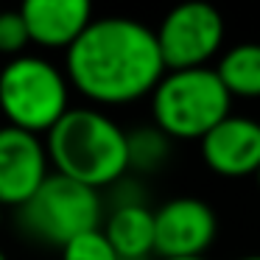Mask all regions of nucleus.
Returning a JSON list of instances; mask_svg holds the SVG:
<instances>
[{
	"instance_id": "obj_4",
	"label": "nucleus",
	"mask_w": 260,
	"mask_h": 260,
	"mask_svg": "<svg viewBox=\"0 0 260 260\" xmlns=\"http://www.w3.org/2000/svg\"><path fill=\"white\" fill-rule=\"evenodd\" d=\"M68 109V79L53 62L23 53L0 70V112L9 126L48 135Z\"/></svg>"
},
{
	"instance_id": "obj_7",
	"label": "nucleus",
	"mask_w": 260,
	"mask_h": 260,
	"mask_svg": "<svg viewBox=\"0 0 260 260\" xmlns=\"http://www.w3.org/2000/svg\"><path fill=\"white\" fill-rule=\"evenodd\" d=\"M218 218L204 199L176 196L154 213V257H204Z\"/></svg>"
},
{
	"instance_id": "obj_14",
	"label": "nucleus",
	"mask_w": 260,
	"mask_h": 260,
	"mask_svg": "<svg viewBox=\"0 0 260 260\" xmlns=\"http://www.w3.org/2000/svg\"><path fill=\"white\" fill-rule=\"evenodd\" d=\"M62 260H120L115 254L112 243L107 241L104 230H90L76 235L73 241H68L62 246Z\"/></svg>"
},
{
	"instance_id": "obj_8",
	"label": "nucleus",
	"mask_w": 260,
	"mask_h": 260,
	"mask_svg": "<svg viewBox=\"0 0 260 260\" xmlns=\"http://www.w3.org/2000/svg\"><path fill=\"white\" fill-rule=\"evenodd\" d=\"M48 176V151L40 135L0 126V207H23Z\"/></svg>"
},
{
	"instance_id": "obj_11",
	"label": "nucleus",
	"mask_w": 260,
	"mask_h": 260,
	"mask_svg": "<svg viewBox=\"0 0 260 260\" xmlns=\"http://www.w3.org/2000/svg\"><path fill=\"white\" fill-rule=\"evenodd\" d=\"M101 230L120 260L154 257V210H148L146 204L112 207Z\"/></svg>"
},
{
	"instance_id": "obj_3",
	"label": "nucleus",
	"mask_w": 260,
	"mask_h": 260,
	"mask_svg": "<svg viewBox=\"0 0 260 260\" xmlns=\"http://www.w3.org/2000/svg\"><path fill=\"white\" fill-rule=\"evenodd\" d=\"M230 92L213 68L165 70L151 92L154 126L171 140H202L230 115Z\"/></svg>"
},
{
	"instance_id": "obj_18",
	"label": "nucleus",
	"mask_w": 260,
	"mask_h": 260,
	"mask_svg": "<svg viewBox=\"0 0 260 260\" xmlns=\"http://www.w3.org/2000/svg\"><path fill=\"white\" fill-rule=\"evenodd\" d=\"M254 182H257V187H260V165H257V171H254Z\"/></svg>"
},
{
	"instance_id": "obj_19",
	"label": "nucleus",
	"mask_w": 260,
	"mask_h": 260,
	"mask_svg": "<svg viewBox=\"0 0 260 260\" xmlns=\"http://www.w3.org/2000/svg\"><path fill=\"white\" fill-rule=\"evenodd\" d=\"M0 260H9V257H6V252H3V249H0Z\"/></svg>"
},
{
	"instance_id": "obj_17",
	"label": "nucleus",
	"mask_w": 260,
	"mask_h": 260,
	"mask_svg": "<svg viewBox=\"0 0 260 260\" xmlns=\"http://www.w3.org/2000/svg\"><path fill=\"white\" fill-rule=\"evenodd\" d=\"M238 260H260V254H243V257H238Z\"/></svg>"
},
{
	"instance_id": "obj_9",
	"label": "nucleus",
	"mask_w": 260,
	"mask_h": 260,
	"mask_svg": "<svg viewBox=\"0 0 260 260\" xmlns=\"http://www.w3.org/2000/svg\"><path fill=\"white\" fill-rule=\"evenodd\" d=\"M202 159L218 176H246L260 165V123L226 115L202 137Z\"/></svg>"
},
{
	"instance_id": "obj_2",
	"label": "nucleus",
	"mask_w": 260,
	"mask_h": 260,
	"mask_svg": "<svg viewBox=\"0 0 260 260\" xmlns=\"http://www.w3.org/2000/svg\"><path fill=\"white\" fill-rule=\"evenodd\" d=\"M45 151L56 174L92 190L112 187L129 174L126 129L90 107L68 109L45 135Z\"/></svg>"
},
{
	"instance_id": "obj_16",
	"label": "nucleus",
	"mask_w": 260,
	"mask_h": 260,
	"mask_svg": "<svg viewBox=\"0 0 260 260\" xmlns=\"http://www.w3.org/2000/svg\"><path fill=\"white\" fill-rule=\"evenodd\" d=\"M154 260H207V257H154Z\"/></svg>"
},
{
	"instance_id": "obj_20",
	"label": "nucleus",
	"mask_w": 260,
	"mask_h": 260,
	"mask_svg": "<svg viewBox=\"0 0 260 260\" xmlns=\"http://www.w3.org/2000/svg\"><path fill=\"white\" fill-rule=\"evenodd\" d=\"M0 226H3V207H0Z\"/></svg>"
},
{
	"instance_id": "obj_10",
	"label": "nucleus",
	"mask_w": 260,
	"mask_h": 260,
	"mask_svg": "<svg viewBox=\"0 0 260 260\" xmlns=\"http://www.w3.org/2000/svg\"><path fill=\"white\" fill-rule=\"evenodd\" d=\"M28 40L42 48H70L92 23L87 0H28L20 9Z\"/></svg>"
},
{
	"instance_id": "obj_1",
	"label": "nucleus",
	"mask_w": 260,
	"mask_h": 260,
	"mask_svg": "<svg viewBox=\"0 0 260 260\" xmlns=\"http://www.w3.org/2000/svg\"><path fill=\"white\" fill-rule=\"evenodd\" d=\"M162 76L157 37L140 20H92L68 48V84L101 107H123L148 95Z\"/></svg>"
},
{
	"instance_id": "obj_13",
	"label": "nucleus",
	"mask_w": 260,
	"mask_h": 260,
	"mask_svg": "<svg viewBox=\"0 0 260 260\" xmlns=\"http://www.w3.org/2000/svg\"><path fill=\"white\" fill-rule=\"evenodd\" d=\"M171 159V137L154 123H140L126 132V162L129 174H157Z\"/></svg>"
},
{
	"instance_id": "obj_15",
	"label": "nucleus",
	"mask_w": 260,
	"mask_h": 260,
	"mask_svg": "<svg viewBox=\"0 0 260 260\" xmlns=\"http://www.w3.org/2000/svg\"><path fill=\"white\" fill-rule=\"evenodd\" d=\"M28 28H25L23 14L17 12H0V53L6 56H23L25 45H28Z\"/></svg>"
},
{
	"instance_id": "obj_12",
	"label": "nucleus",
	"mask_w": 260,
	"mask_h": 260,
	"mask_svg": "<svg viewBox=\"0 0 260 260\" xmlns=\"http://www.w3.org/2000/svg\"><path fill=\"white\" fill-rule=\"evenodd\" d=\"M215 76L230 98H260V42L232 45L221 56Z\"/></svg>"
},
{
	"instance_id": "obj_5",
	"label": "nucleus",
	"mask_w": 260,
	"mask_h": 260,
	"mask_svg": "<svg viewBox=\"0 0 260 260\" xmlns=\"http://www.w3.org/2000/svg\"><path fill=\"white\" fill-rule=\"evenodd\" d=\"M104 221L101 193L68 179L62 174H48L34 196L17 207L20 232L37 243L62 249L81 232L98 230Z\"/></svg>"
},
{
	"instance_id": "obj_6",
	"label": "nucleus",
	"mask_w": 260,
	"mask_h": 260,
	"mask_svg": "<svg viewBox=\"0 0 260 260\" xmlns=\"http://www.w3.org/2000/svg\"><path fill=\"white\" fill-rule=\"evenodd\" d=\"M165 70L204 68L224 42V17L210 3H182L154 31Z\"/></svg>"
}]
</instances>
